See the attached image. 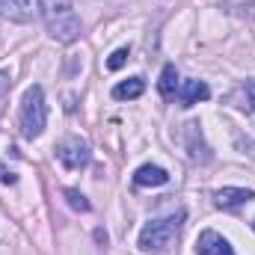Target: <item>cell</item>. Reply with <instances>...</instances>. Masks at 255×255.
<instances>
[{"label":"cell","mask_w":255,"mask_h":255,"mask_svg":"<svg viewBox=\"0 0 255 255\" xmlns=\"http://www.w3.org/2000/svg\"><path fill=\"white\" fill-rule=\"evenodd\" d=\"M253 199H255V190H247V187H223V190L214 193L217 208H241V205H247Z\"/></svg>","instance_id":"cell-7"},{"label":"cell","mask_w":255,"mask_h":255,"mask_svg":"<svg viewBox=\"0 0 255 255\" xmlns=\"http://www.w3.org/2000/svg\"><path fill=\"white\" fill-rule=\"evenodd\" d=\"M166 181H169V172L163 166H154V163H142L133 172V184L136 187H163Z\"/></svg>","instance_id":"cell-8"},{"label":"cell","mask_w":255,"mask_h":255,"mask_svg":"<svg viewBox=\"0 0 255 255\" xmlns=\"http://www.w3.org/2000/svg\"><path fill=\"white\" fill-rule=\"evenodd\" d=\"M196 255H235V250L229 247V241L223 235H217L214 229H208L196 241Z\"/></svg>","instance_id":"cell-6"},{"label":"cell","mask_w":255,"mask_h":255,"mask_svg":"<svg viewBox=\"0 0 255 255\" xmlns=\"http://www.w3.org/2000/svg\"><path fill=\"white\" fill-rule=\"evenodd\" d=\"M36 9H39V0H0V15L15 21V24L33 21Z\"/></svg>","instance_id":"cell-5"},{"label":"cell","mask_w":255,"mask_h":255,"mask_svg":"<svg viewBox=\"0 0 255 255\" xmlns=\"http://www.w3.org/2000/svg\"><path fill=\"white\" fill-rule=\"evenodd\" d=\"M6 92H9V71H3V68H0V98H3Z\"/></svg>","instance_id":"cell-15"},{"label":"cell","mask_w":255,"mask_h":255,"mask_svg":"<svg viewBox=\"0 0 255 255\" xmlns=\"http://www.w3.org/2000/svg\"><path fill=\"white\" fill-rule=\"evenodd\" d=\"M145 92V80L142 77H128L122 83H116L113 86V98L116 101H133V98H139Z\"/></svg>","instance_id":"cell-11"},{"label":"cell","mask_w":255,"mask_h":255,"mask_svg":"<svg viewBox=\"0 0 255 255\" xmlns=\"http://www.w3.org/2000/svg\"><path fill=\"white\" fill-rule=\"evenodd\" d=\"M39 6H42V18H45L51 39H57L63 45L80 39V18H77L71 0H39Z\"/></svg>","instance_id":"cell-1"},{"label":"cell","mask_w":255,"mask_h":255,"mask_svg":"<svg viewBox=\"0 0 255 255\" xmlns=\"http://www.w3.org/2000/svg\"><path fill=\"white\" fill-rule=\"evenodd\" d=\"M3 184H15V175L12 172H3Z\"/></svg>","instance_id":"cell-16"},{"label":"cell","mask_w":255,"mask_h":255,"mask_svg":"<svg viewBox=\"0 0 255 255\" xmlns=\"http://www.w3.org/2000/svg\"><path fill=\"white\" fill-rule=\"evenodd\" d=\"M128 57H130V48H116V51L110 54V60H107V68H110V71H119V68L128 63Z\"/></svg>","instance_id":"cell-14"},{"label":"cell","mask_w":255,"mask_h":255,"mask_svg":"<svg viewBox=\"0 0 255 255\" xmlns=\"http://www.w3.org/2000/svg\"><path fill=\"white\" fill-rule=\"evenodd\" d=\"M187 148H190V160H196V163H208L211 160V151H208V145L202 139V130H199L196 122L187 125Z\"/></svg>","instance_id":"cell-9"},{"label":"cell","mask_w":255,"mask_h":255,"mask_svg":"<svg viewBox=\"0 0 255 255\" xmlns=\"http://www.w3.org/2000/svg\"><path fill=\"white\" fill-rule=\"evenodd\" d=\"M253 226H255V223H253Z\"/></svg>","instance_id":"cell-17"},{"label":"cell","mask_w":255,"mask_h":255,"mask_svg":"<svg viewBox=\"0 0 255 255\" xmlns=\"http://www.w3.org/2000/svg\"><path fill=\"white\" fill-rule=\"evenodd\" d=\"M157 89H160V95L169 101V98H175V89H178V71H175V65H163V71H160V83H157Z\"/></svg>","instance_id":"cell-12"},{"label":"cell","mask_w":255,"mask_h":255,"mask_svg":"<svg viewBox=\"0 0 255 255\" xmlns=\"http://www.w3.org/2000/svg\"><path fill=\"white\" fill-rule=\"evenodd\" d=\"M184 217H187V214L178 208V211L169 214V217H160V220L145 223L142 232H139V250H142V253H166V250L178 241L181 226H184Z\"/></svg>","instance_id":"cell-2"},{"label":"cell","mask_w":255,"mask_h":255,"mask_svg":"<svg viewBox=\"0 0 255 255\" xmlns=\"http://www.w3.org/2000/svg\"><path fill=\"white\" fill-rule=\"evenodd\" d=\"M211 98V89L205 80H184L181 86V107H193L199 101H208Z\"/></svg>","instance_id":"cell-10"},{"label":"cell","mask_w":255,"mask_h":255,"mask_svg":"<svg viewBox=\"0 0 255 255\" xmlns=\"http://www.w3.org/2000/svg\"><path fill=\"white\" fill-rule=\"evenodd\" d=\"M63 196H65V202L74 208V211H80V214H86V211H92V205H89V199L83 196L80 190H74V187H65L63 190Z\"/></svg>","instance_id":"cell-13"},{"label":"cell","mask_w":255,"mask_h":255,"mask_svg":"<svg viewBox=\"0 0 255 255\" xmlns=\"http://www.w3.org/2000/svg\"><path fill=\"white\" fill-rule=\"evenodd\" d=\"M57 157H60V163H63L65 169H83L86 163H89V145H86V139H80V136H65L60 139V145H57Z\"/></svg>","instance_id":"cell-4"},{"label":"cell","mask_w":255,"mask_h":255,"mask_svg":"<svg viewBox=\"0 0 255 255\" xmlns=\"http://www.w3.org/2000/svg\"><path fill=\"white\" fill-rule=\"evenodd\" d=\"M18 122H21V133H24L27 139H39V136L45 133V125H48V104H45V89H42L39 83L24 92Z\"/></svg>","instance_id":"cell-3"}]
</instances>
